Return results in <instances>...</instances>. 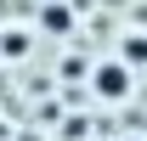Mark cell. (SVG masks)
Here are the masks:
<instances>
[{
  "instance_id": "277c9868",
  "label": "cell",
  "mask_w": 147,
  "mask_h": 141,
  "mask_svg": "<svg viewBox=\"0 0 147 141\" xmlns=\"http://www.w3.org/2000/svg\"><path fill=\"white\" fill-rule=\"evenodd\" d=\"M0 51H6V56H23V51H28V34H0Z\"/></svg>"
},
{
  "instance_id": "6da1fadb",
  "label": "cell",
  "mask_w": 147,
  "mask_h": 141,
  "mask_svg": "<svg viewBox=\"0 0 147 141\" xmlns=\"http://www.w3.org/2000/svg\"><path fill=\"white\" fill-rule=\"evenodd\" d=\"M130 90H136V68H130V62L102 56V62L91 68V96H96V102L119 107V102H130Z\"/></svg>"
},
{
  "instance_id": "5b68a950",
  "label": "cell",
  "mask_w": 147,
  "mask_h": 141,
  "mask_svg": "<svg viewBox=\"0 0 147 141\" xmlns=\"http://www.w3.org/2000/svg\"><path fill=\"white\" fill-rule=\"evenodd\" d=\"M125 141H142V136H125Z\"/></svg>"
},
{
  "instance_id": "3957f363",
  "label": "cell",
  "mask_w": 147,
  "mask_h": 141,
  "mask_svg": "<svg viewBox=\"0 0 147 141\" xmlns=\"http://www.w3.org/2000/svg\"><path fill=\"white\" fill-rule=\"evenodd\" d=\"M119 62H130V68H142V62H147V40H142V34H130L125 45H119Z\"/></svg>"
},
{
  "instance_id": "7a4b0ae2",
  "label": "cell",
  "mask_w": 147,
  "mask_h": 141,
  "mask_svg": "<svg viewBox=\"0 0 147 141\" xmlns=\"http://www.w3.org/2000/svg\"><path fill=\"white\" fill-rule=\"evenodd\" d=\"M40 28H45V34H68V28H74L68 6H57V0H51V6H45V17H40Z\"/></svg>"
}]
</instances>
